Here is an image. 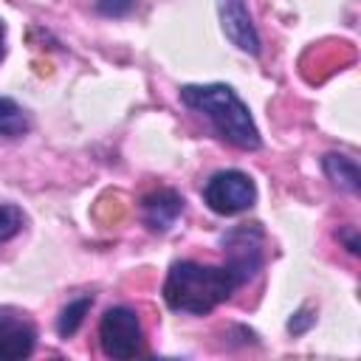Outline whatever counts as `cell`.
<instances>
[{"label": "cell", "instance_id": "6da1fadb", "mask_svg": "<svg viewBox=\"0 0 361 361\" xmlns=\"http://www.w3.org/2000/svg\"><path fill=\"white\" fill-rule=\"evenodd\" d=\"M240 276L228 265H203L195 259L172 262L164 279V302L178 313H212L220 302L231 299Z\"/></svg>", "mask_w": 361, "mask_h": 361}, {"label": "cell", "instance_id": "7a4b0ae2", "mask_svg": "<svg viewBox=\"0 0 361 361\" xmlns=\"http://www.w3.org/2000/svg\"><path fill=\"white\" fill-rule=\"evenodd\" d=\"M178 96L189 110L200 113L217 130V135H223L237 149H259L262 138H259V130L251 118V110L234 93L231 85H223V82L183 85Z\"/></svg>", "mask_w": 361, "mask_h": 361}, {"label": "cell", "instance_id": "3957f363", "mask_svg": "<svg viewBox=\"0 0 361 361\" xmlns=\"http://www.w3.org/2000/svg\"><path fill=\"white\" fill-rule=\"evenodd\" d=\"M257 200V183L240 169H220L203 186V203L223 217L248 212Z\"/></svg>", "mask_w": 361, "mask_h": 361}, {"label": "cell", "instance_id": "277c9868", "mask_svg": "<svg viewBox=\"0 0 361 361\" xmlns=\"http://www.w3.org/2000/svg\"><path fill=\"white\" fill-rule=\"evenodd\" d=\"M99 344L107 358H116V361L135 358L144 350V330H141L135 310L124 305L104 310L99 322Z\"/></svg>", "mask_w": 361, "mask_h": 361}, {"label": "cell", "instance_id": "5b68a950", "mask_svg": "<svg viewBox=\"0 0 361 361\" xmlns=\"http://www.w3.org/2000/svg\"><path fill=\"white\" fill-rule=\"evenodd\" d=\"M262 240H265V231L259 223L234 226L220 237L226 251V265L240 276L243 285L251 282L262 268Z\"/></svg>", "mask_w": 361, "mask_h": 361}, {"label": "cell", "instance_id": "8992f818", "mask_svg": "<svg viewBox=\"0 0 361 361\" xmlns=\"http://www.w3.org/2000/svg\"><path fill=\"white\" fill-rule=\"evenodd\" d=\"M34 347H37L34 322L14 307H0V361L28 358Z\"/></svg>", "mask_w": 361, "mask_h": 361}, {"label": "cell", "instance_id": "52a82bcc", "mask_svg": "<svg viewBox=\"0 0 361 361\" xmlns=\"http://www.w3.org/2000/svg\"><path fill=\"white\" fill-rule=\"evenodd\" d=\"M220 25H223V34L240 51H245L251 56H259L262 42H259V34H257V25L251 20V11H248L245 0H220Z\"/></svg>", "mask_w": 361, "mask_h": 361}, {"label": "cell", "instance_id": "ba28073f", "mask_svg": "<svg viewBox=\"0 0 361 361\" xmlns=\"http://www.w3.org/2000/svg\"><path fill=\"white\" fill-rule=\"evenodd\" d=\"M183 206H186V200L180 192L161 186V189H152L141 197V217H144L149 231L164 234L178 223V217L183 214Z\"/></svg>", "mask_w": 361, "mask_h": 361}, {"label": "cell", "instance_id": "9c48e42d", "mask_svg": "<svg viewBox=\"0 0 361 361\" xmlns=\"http://www.w3.org/2000/svg\"><path fill=\"white\" fill-rule=\"evenodd\" d=\"M322 169H324V175L330 178L333 186H338L350 195L361 192V169H358L355 158H350L344 152H327L322 158Z\"/></svg>", "mask_w": 361, "mask_h": 361}, {"label": "cell", "instance_id": "30bf717a", "mask_svg": "<svg viewBox=\"0 0 361 361\" xmlns=\"http://www.w3.org/2000/svg\"><path fill=\"white\" fill-rule=\"evenodd\" d=\"M31 130L28 113L8 96H0V135L6 138H20Z\"/></svg>", "mask_w": 361, "mask_h": 361}, {"label": "cell", "instance_id": "8fae6325", "mask_svg": "<svg viewBox=\"0 0 361 361\" xmlns=\"http://www.w3.org/2000/svg\"><path fill=\"white\" fill-rule=\"evenodd\" d=\"M90 305H93V296H90V293H85V296L68 302V305L59 310V316H56V333H59L62 338H71V336L79 330V324L85 322V313L90 310Z\"/></svg>", "mask_w": 361, "mask_h": 361}, {"label": "cell", "instance_id": "7c38bea8", "mask_svg": "<svg viewBox=\"0 0 361 361\" xmlns=\"http://www.w3.org/2000/svg\"><path fill=\"white\" fill-rule=\"evenodd\" d=\"M23 212L17 209V206H11V203H3L0 206V243H6V240H11L20 228H23Z\"/></svg>", "mask_w": 361, "mask_h": 361}, {"label": "cell", "instance_id": "4fadbf2b", "mask_svg": "<svg viewBox=\"0 0 361 361\" xmlns=\"http://www.w3.org/2000/svg\"><path fill=\"white\" fill-rule=\"evenodd\" d=\"M96 8L104 17H124L135 8V0H96Z\"/></svg>", "mask_w": 361, "mask_h": 361}, {"label": "cell", "instance_id": "5bb4252c", "mask_svg": "<svg viewBox=\"0 0 361 361\" xmlns=\"http://www.w3.org/2000/svg\"><path fill=\"white\" fill-rule=\"evenodd\" d=\"M336 237H338V243H344V248L350 254H358L361 251V240H358V228L355 226H338Z\"/></svg>", "mask_w": 361, "mask_h": 361}, {"label": "cell", "instance_id": "9a60e30c", "mask_svg": "<svg viewBox=\"0 0 361 361\" xmlns=\"http://www.w3.org/2000/svg\"><path fill=\"white\" fill-rule=\"evenodd\" d=\"M310 324H313V316H307L305 310H299V313H296V316L288 322V330H290L293 336H299V333H305Z\"/></svg>", "mask_w": 361, "mask_h": 361}, {"label": "cell", "instance_id": "2e32d148", "mask_svg": "<svg viewBox=\"0 0 361 361\" xmlns=\"http://www.w3.org/2000/svg\"><path fill=\"white\" fill-rule=\"evenodd\" d=\"M3 54H6V25L0 20V59H3Z\"/></svg>", "mask_w": 361, "mask_h": 361}]
</instances>
